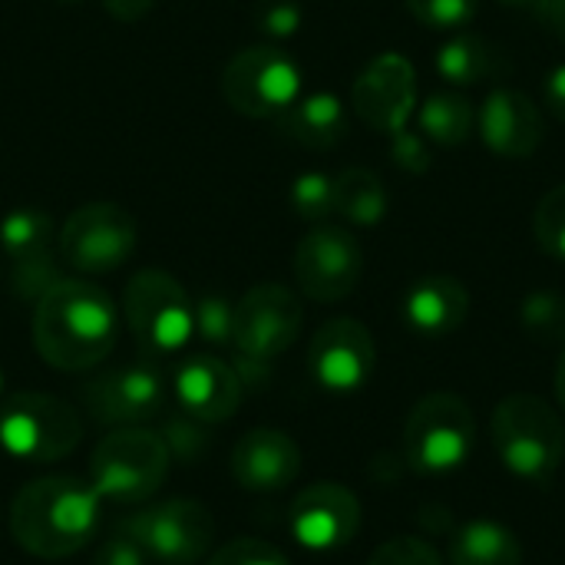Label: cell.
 I'll return each mask as SVG.
<instances>
[{"label":"cell","mask_w":565,"mask_h":565,"mask_svg":"<svg viewBox=\"0 0 565 565\" xmlns=\"http://www.w3.org/2000/svg\"><path fill=\"white\" fill-rule=\"evenodd\" d=\"M533 235L550 258L565 262V182L553 185L540 199L533 215Z\"/></svg>","instance_id":"f546056e"},{"label":"cell","mask_w":565,"mask_h":565,"mask_svg":"<svg viewBox=\"0 0 565 565\" xmlns=\"http://www.w3.org/2000/svg\"><path fill=\"white\" fill-rule=\"evenodd\" d=\"M454 565H523V546L513 530L493 520H470L450 546Z\"/></svg>","instance_id":"cb8c5ba5"},{"label":"cell","mask_w":565,"mask_h":565,"mask_svg":"<svg viewBox=\"0 0 565 565\" xmlns=\"http://www.w3.org/2000/svg\"><path fill=\"white\" fill-rule=\"evenodd\" d=\"M278 132L305 149H331L348 132V109L334 93H308L298 96L291 109L278 119Z\"/></svg>","instance_id":"7402d4cb"},{"label":"cell","mask_w":565,"mask_h":565,"mask_svg":"<svg viewBox=\"0 0 565 565\" xmlns=\"http://www.w3.org/2000/svg\"><path fill=\"white\" fill-rule=\"evenodd\" d=\"M136 218L116 202H89L60 228V258L79 275H106L136 255Z\"/></svg>","instance_id":"9c48e42d"},{"label":"cell","mask_w":565,"mask_h":565,"mask_svg":"<svg viewBox=\"0 0 565 565\" xmlns=\"http://www.w3.org/2000/svg\"><path fill=\"white\" fill-rule=\"evenodd\" d=\"M172 454L159 434L142 427H119L103 437L89 457V483L103 500L142 503L169 477Z\"/></svg>","instance_id":"5b68a950"},{"label":"cell","mask_w":565,"mask_h":565,"mask_svg":"<svg viewBox=\"0 0 565 565\" xmlns=\"http://www.w3.org/2000/svg\"><path fill=\"white\" fill-rule=\"evenodd\" d=\"M63 3H79V0H63Z\"/></svg>","instance_id":"ee69618b"},{"label":"cell","mask_w":565,"mask_h":565,"mask_svg":"<svg viewBox=\"0 0 565 565\" xmlns=\"http://www.w3.org/2000/svg\"><path fill=\"white\" fill-rule=\"evenodd\" d=\"M93 565H149V556L139 550V543L122 530L116 526L96 550Z\"/></svg>","instance_id":"8d00e7d4"},{"label":"cell","mask_w":565,"mask_h":565,"mask_svg":"<svg viewBox=\"0 0 565 565\" xmlns=\"http://www.w3.org/2000/svg\"><path fill=\"white\" fill-rule=\"evenodd\" d=\"M301 66L278 46H248L222 73L225 103L248 119H278L301 96Z\"/></svg>","instance_id":"ba28073f"},{"label":"cell","mask_w":565,"mask_h":565,"mask_svg":"<svg viewBox=\"0 0 565 565\" xmlns=\"http://www.w3.org/2000/svg\"><path fill=\"white\" fill-rule=\"evenodd\" d=\"M420 132L437 146H463L477 132V106L470 96L444 89L430 93L417 109Z\"/></svg>","instance_id":"484cf974"},{"label":"cell","mask_w":565,"mask_h":565,"mask_svg":"<svg viewBox=\"0 0 565 565\" xmlns=\"http://www.w3.org/2000/svg\"><path fill=\"white\" fill-rule=\"evenodd\" d=\"M470 315V291L454 275H424L404 295V321L420 338H447Z\"/></svg>","instance_id":"44dd1931"},{"label":"cell","mask_w":565,"mask_h":565,"mask_svg":"<svg viewBox=\"0 0 565 565\" xmlns=\"http://www.w3.org/2000/svg\"><path fill=\"white\" fill-rule=\"evenodd\" d=\"M119 334L113 298L83 278H60L33 311V344L60 371H89L109 358Z\"/></svg>","instance_id":"6da1fadb"},{"label":"cell","mask_w":565,"mask_h":565,"mask_svg":"<svg viewBox=\"0 0 565 565\" xmlns=\"http://www.w3.org/2000/svg\"><path fill=\"white\" fill-rule=\"evenodd\" d=\"M404 3L420 26L440 33L467 30L480 10V0H404Z\"/></svg>","instance_id":"f1b7e54d"},{"label":"cell","mask_w":565,"mask_h":565,"mask_svg":"<svg viewBox=\"0 0 565 565\" xmlns=\"http://www.w3.org/2000/svg\"><path fill=\"white\" fill-rule=\"evenodd\" d=\"M149 563L195 565L215 543L212 510L195 500H166L119 523Z\"/></svg>","instance_id":"30bf717a"},{"label":"cell","mask_w":565,"mask_h":565,"mask_svg":"<svg viewBox=\"0 0 565 565\" xmlns=\"http://www.w3.org/2000/svg\"><path fill=\"white\" fill-rule=\"evenodd\" d=\"M377 364V348L371 331L358 318L324 321L308 348V371L315 384L328 394L361 391Z\"/></svg>","instance_id":"9a60e30c"},{"label":"cell","mask_w":565,"mask_h":565,"mask_svg":"<svg viewBox=\"0 0 565 565\" xmlns=\"http://www.w3.org/2000/svg\"><path fill=\"white\" fill-rule=\"evenodd\" d=\"M361 275L364 252L348 228L318 225L295 248V281L311 301H344L361 285Z\"/></svg>","instance_id":"7c38bea8"},{"label":"cell","mask_w":565,"mask_h":565,"mask_svg":"<svg viewBox=\"0 0 565 565\" xmlns=\"http://www.w3.org/2000/svg\"><path fill=\"white\" fill-rule=\"evenodd\" d=\"M354 113L374 132H397L417 109V70L404 53L374 56L354 79Z\"/></svg>","instance_id":"2e32d148"},{"label":"cell","mask_w":565,"mask_h":565,"mask_svg":"<svg viewBox=\"0 0 565 565\" xmlns=\"http://www.w3.org/2000/svg\"><path fill=\"white\" fill-rule=\"evenodd\" d=\"M543 103L559 122H565V63L550 70V76L543 83Z\"/></svg>","instance_id":"74e56055"},{"label":"cell","mask_w":565,"mask_h":565,"mask_svg":"<svg viewBox=\"0 0 565 565\" xmlns=\"http://www.w3.org/2000/svg\"><path fill=\"white\" fill-rule=\"evenodd\" d=\"M288 530L305 550L334 553L358 536L361 503L341 483H315L295 497Z\"/></svg>","instance_id":"e0dca14e"},{"label":"cell","mask_w":565,"mask_h":565,"mask_svg":"<svg viewBox=\"0 0 565 565\" xmlns=\"http://www.w3.org/2000/svg\"><path fill=\"white\" fill-rule=\"evenodd\" d=\"M103 497L76 477H40L10 503V533L40 559H66L93 543Z\"/></svg>","instance_id":"7a4b0ae2"},{"label":"cell","mask_w":565,"mask_h":565,"mask_svg":"<svg viewBox=\"0 0 565 565\" xmlns=\"http://www.w3.org/2000/svg\"><path fill=\"white\" fill-rule=\"evenodd\" d=\"M477 132L500 159H530L546 136L536 99L513 86H497L477 106Z\"/></svg>","instance_id":"ac0fdd59"},{"label":"cell","mask_w":565,"mask_h":565,"mask_svg":"<svg viewBox=\"0 0 565 565\" xmlns=\"http://www.w3.org/2000/svg\"><path fill=\"white\" fill-rule=\"evenodd\" d=\"M334 215L361 228L381 225L387 215V189L381 175L364 166H351L334 175Z\"/></svg>","instance_id":"d4e9b609"},{"label":"cell","mask_w":565,"mask_h":565,"mask_svg":"<svg viewBox=\"0 0 565 565\" xmlns=\"http://www.w3.org/2000/svg\"><path fill=\"white\" fill-rule=\"evenodd\" d=\"M195 308V334L212 348L235 344V305L222 295H202L192 301Z\"/></svg>","instance_id":"4dcf8cb0"},{"label":"cell","mask_w":565,"mask_h":565,"mask_svg":"<svg viewBox=\"0 0 565 565\" xmlns=\"http://www.w3.org/2000/svg\"><path fill=\"white\" fill-rule=\"evenodd\" d=\"M503 66L507 63L497 53V46L470 30H457L434 53V70L450 86H477L483 79H497L503 73Z\"/></svg>","instance_id":"603a6c76"},{"label":"cell","mask_w":565,"mask_h":565,"mask_svg":"<svg viewBox=\"0 0 565 565\" xmlns=\"http://www.w3.org/2000/svg\"><path fill=\"white\" fill-rule=\"evenodd\" d=\"M497 3H503V7H533L536 0H497Z\"/></svg>","instance_id":"b9f144b4"},{"label":"cell","mask_w":565,"mask_h":565,"mask_svg":"<svg viewBox=\"0 0 565 565\" xmlns=\"http://www.w3.org/2000/svg\"><path fill=\"white\" fill-rule=\"evenodd\" d=\"M477 440V420L463 397L427 394L414 404L404 424V460L411 470L440 477L467 463Z\"/></svg>","instance_id":"8992f818"},{"label":"cell","mask_w":565,"mask_h":565,"mask_svg":"<svg viewBox=\"0 0 565 565\" xmlns=\"http://www.w3.org/2000/svg\"><path fill=\"white\" fill-rule=\"evenodd\" d=\"M493 447L513 477L546 483L563 467L565 427L543 397L513 394L493 411Z\"/></svg>","instance_id":"3957f363"},{"label":"cell","mask_w":565,"mask_h":565,"mask_svg":"<svg viewBox=\"0 0 565 565\" xmlns=\"http://www.w3.org/2000/svg\"><path fill=\"white\" fill-rule=\"evenodd\" d=\"M79 414L50 394H13L0 404V447L26 463H53L76 450Z\"/></svg>","instance_id":"52a82bcc"},{"label":"cell","mask_w":565,"mask_h":565,"mask_svg":"<svg viewBox=\"0 0 565 565\" xmlns=\"http://www.w3.org/2000/svg\"><path fill=\"white\" fill-rule=\"evenodd\" d=\"M291 209L305 222H324L334 215V175L328 172H301L291 182Z\"/></svg>","instance_id":"83f0119b"},{"label":"cell","mask_w":565,"mask_h":565,"mask_svg":"<svg viewBox=\"0 0 565 565\" xmlns=\"http://www.w3.org/2000/svg\"><path fill=\"white\" fill-rule=\"evenodd\" d=\"M523 331L540 344H565V295L540 288L523 298L520 308Z\"/></svg>","instance_id":"4316f807"},{"label":"cell","mask_w":565,"mask_h":565,"mask_svg":"<svg viewBox=\"0 0 565 565\" xmlns=\"http://www.w3.org/2000/svg\"><path fill=\"white\" fill-rule=\"evenodd\" d=\"M99 3H103V10H106L113 20H119V23H136V20H142V17L152 10L156 0H99Z\"/></svg>","instance_id":"ab89813d"},{"label":"cell","mask_w":565,"mask_h":565,"mask_svg":"<svg viewBox=\"0 0 565 565\" xmlns=\"http://www.w3.org/2000/svg\"><path fill=\"white\" fill-rule=\"evenodd\" d=\"M556 397H559V404H563L565 411V344L563 354H559V364H556Z\"/></svg>","instance_id":"60d3db41"},{"label":"cell","mask_w":565,"mask_h":565,"mask_svg":"<svg viewBox=\"0 0 565 565\" xmlns=\"http://www.w3.org/2000/svg\"><path fill=\"white\" fill-rule=\"evenodd\" d=\"M0 394H3V371H0Z\"/></svg>","instance_id":"7bdbcfd3"},{"label":"cell","mask_w":565,"mask_h":565,"mask_svg":"<svg viewBox=\"0 0 565 565\" xmlns=\"http://www.w3.org/2000/svg\"><path fill=\"white\" fill-rule=\"evenodd\" d=\"M533 13H536V20L543 23L546 33H553L556 40L565 43V0H536Z\"/></svg>","instance_id":"f35d334b"},{"label":"cell","mask_w":565,"mask_h":565,"mask_svg":"<svg viewBox=\"0 0 565 565\" xmlns=\"http://www.w3.org/2000/svg\"><path fill=\"white\" fill-rule=\"evenodd\" d=\"M301 473V450L285 430H248L232 450V477L248 493H278Z\"/></svg>","instance_id":"ffe728a7"},{"label":"cell","mask_w":565,"mask_h":565,"mask_svg":"<svg viewBox=\"0 0 565 565\" xmlns=\"http://www.w3.org/2000/svg\"><path fill=\"white\" fill-rule=\"evenodd\" d=\"M209 565H291V563H288V559H285V553H281V550H275L271 543L245 536V540H232V543H225L222 550H215V556H212V563Z\"/></svg>","instance_id":"d6a6232c"},{"label":"cell","mask_w":565,"mask_h":565,"mask_svg":"<svg viewBox=\"0 0 565 565\" xmlns=\"http://www.w3.org/2000/svg\"><path fill=\"white\" fill-rule=\"evenodd\" d=\"M83 407L99 424H116V427L146 424L166 411L162 371L149 358L113 367L83 387Z\"/></svg>","instance_id":"5bb4252c"},{"label":"cell","mask_w":565,"mask_h":565,"mask_svg":"<svg viewBox=\"0 0 565 565\" xmlns=\"http://www.w3.org/2000/svg\"><path fill=\"white\" fill-rule=\"evenodd\" d=\"M367 565H444V559L430 543H424L417 536H397V540H387L384 546H377Z\"/></svg>","instance_id":"1f68e13d"},{"label":"cell","mask_w":565,"mask_h":565,"mask_svg":"<svg viewBox=\"0 0 565 565\" xmlns=\"http://www.w3.org/2000/svg\"><path fill=\"white\" fill-rule=\"evenodd\" d=\"M126 324L142 358L159 361L179 354L195 334V308L185 288L159 268H142L129 278L122 295Z\"/></svg>","instance_id":"277c9868"},{"label":"cell","mask_w":565,"mask_h":565,"mask_svg":"<svg viewBox=\"0 0 565 565\" xmlns=\"http://www.w3.org/2000/svg\"><path fill=\"white\" fill-rule=\"evenodd\" d=\"M305 10L298 0H265L258 7V30L271 40H288L301 30Z\"/></svg>","instance_id":"e575fe53"},{"label":"cell","mask_w":565,"mask_h":565,"mask_svg":"<svg viewBox=\"0 0 565 565\" xmlns=\"http://www.w3.org/2000/svg\"><path fill=\"white\" fill-rule=\"evenodd\" d=\"M172 391L179 411L195 417L199 424H222L242 404V381L235 367L212 354L185 358L172 374Z\"/></svg>","instance_id":"d6986e66"},{"label":"cell","mask_w":565,"mask_h":565,"mask_svg":"<svg viewBox=\"0 0 565 565\" xmlns=\"http://www.w3.org/2000/svg\"><path fill=\"white\" fill-rule=\"evenodd\" d=\"M60 232L43 209H13L0 218V248L10 262V288L23 301H40L63 275L53 255Z\"/></svg>","instance_id":"4fadbf2b"},{"label":"cell","mask_w":565,"mask_h":565,"mask_svg":"<svg viewBox=\"0 0 565 565\" xmlns=\"http://www.w3.org/2000/svg\"><path fill=\"white\" fill-rule=\"evenodd\" d=\"M391 159L397 169L411 172V175H420L430 169V149H427V136L424 132H414V129H397L391 132Z\"/></svg>","instance_id":"d590c367"},{"label":"cell","mask_w":565,"mask_h":565,"mask_svg":"<svg viewBox=\"0 0 565 565\" xmlns=\"http://www.w3.org/2000/svg\"><path fill=\"white\" fill-rule=\"evenodd\" d=\"M172 460H195L202 450H205V434H202V424L189 414L179 411V417H169L166 420V434H162Z\"/></svg>","instance_id":"836d02e7"},{"label":"cell","mask_w":565,"mask_h":565,"mask_svg":"<svg viewBox=\"0 0 565 565\" xmlns=\"http://www.w3.org/2000/svg\"><path fill=\"white\" fill-rule=\"evenodd\" d=\"M305 308L285 285H255L235 305V351L238 358L271 364L301 334Z\"/></svg>","instance_id":"8fae6325"}]
</instances>
